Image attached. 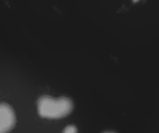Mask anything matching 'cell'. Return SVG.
I'll use <instances>...</instances> for the list:
<instances>
[{
	"label": "cell",
	"mask_w": 159,
	"mask_h": 133,
	"mask_svg": "<svg viewBox=\"0 0 159 133\" xmlns=\"http://www.w3.org/2000/svg\"><path fill=\"white\" fill-rule=\"evenodd\" d=\"M138 1H139V0H133V2H138Z\"/></svg>",
	"instance_id": "cell-5"
},
{
	"label": "cell",
	"mask_w": 159,
	"mask_h": 133,
	"mask_svg": "<svg viewBox=\"0 0 159 133\" xmlns=\"http://www.w3.org/2000/svg\"><path fill=\"white\" fill-rule=\"evenodd\" d=\"M73 110V102L70 98H54L42 96L37 101L39 115L47 119H60L68 116Z\"/></svg>",
	"instance_id": "cell-1"
},
{
	"label": "cell",
	"mask_w": 159,
	"mask_h": 133,
	"mask_svg": "<svg viewBox=\"0 0 159 133\" xmlns=\"http://www.w3.org/2000/svg\"><path fill=\"white\" fill-rule=\"evenodd\" d=\"M103 133H115L114 132H103Z\"/></svg>",
	"instance_id": "cell-4"
},
{
	"label": "cell",
	"mask_w": 159,
	"mask_h": 133,
	"mask_svg": "<svg viewBox=\"0 0 159 133\" xmlns=\"http://www.w3.org/2000/svg\"><path fill=\"white\" fill-rule=\"evenodd\" d=\"M16 124L13 109L6 103L0 104V133H9Z\"/></svg>",
	"instance_id": "cell-2"
},
{
	"label": "cell",
	"mask_w": 159,
	"mask_h": 133,
	"mask_svg": "<svg viewBox=\"0 0 159 133\" xmlns=\"http://www.w3.org/2000/svg\"><path fill=\"white\" fill-rule=\"evenodd\" d=\"M62 133H78V129L75 126H68L64 129Z\"/></svg>",
	"instance_id": "cell-3"
}]
</instances>
